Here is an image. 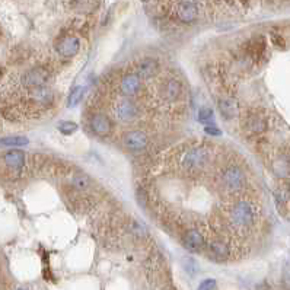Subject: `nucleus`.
Returning a JSON list of instances; mask_svg holds the SVG:
<instances>
[{
    "mask_svg": "<svg viewBox=\"0 0 290 290\" xmlns=\"http://www.w3.org/2000/svg\"><path fill=\"white\" fill-rule=\"evenodd\" d=\"M230 222L238 229H251L257 222V209L253 203L240 200L230 209Z\"/></svg>",
    "mask_w": 290,
    "mask_h": 290,
    "instance_id": "1",
    "label": "nucleus"
},
{
    "mask_svg": "<svg viewBox=\"0 0 290 290\" xmlns=\"http://www.w3.org/2000/svg\"><path fill=\"white\" fill-rule=\"evenodd\" d=\"M209 159H210V153L206 148L194 146L184 153L181 165H182L184 171H187L189 174H196L206 168Z\"/></svg>",
    "mask_w": 290,
    "mask_h": 290,
    "instance_id": "2",
    "label": "nucleus"
},
{
    "mask_svg": "<svg viewBox=\"0 0 290 290\" xmlns=\"http://www.w3.org/2000/svg\"><path fill=\"white\" fill-rule=\"evenodd\" d=\"M222 184L229 192H238L247 185V177L239 166H229L222 174Z\"/></svg>",
    "mask_w": 290,
    "mask_h": 290,
    "instance_id": "3",
    "label": "nucleus"
},
{
    "mask_svg": "<svg viewBox=\"0 0 290 290\" xmlns=\"http://www.w3.org/2000/svg\"><path fill=\"white\" fill-rule=\"evenodd\" d=\"M49 80H50V72L45 67H42V66L32 67V69H29L26 72L25 75L22 76V85L26 89H29V90L45 86Z\"/></svg>",
    "mask_w": 290,
    "mask_h": 290,
    "instance_id": "4",
    "label": "nucleus"
},
{
    "mask_svg": "<svg viewBox=\"0 0 290 290\" xmlns=\"http://www.w3.org/2000/svg\"><path fill=\"white\" fill-rule=\"evenodd\" d=\"M245 54L254 63L263 62L267 54V39L264 35H255L245 44Z\"/></svg>",
    "mask_w": 290,
    "mask_h": 290,
    "instance_id": "5",
    "label": "nucleus"
},
{
    "mask_svg": "<svg viewBox=\"0 0 290 290\" xmlns=\"http://www.w3.org/2000/svg\"><path fill=\"white\" fill-rule=\"evenodd\" d=\"M244 127L250 134L261 136L268 128V120L264 114L253 111V113L247 114V117L244 120Z\"/></svg>",
    "mask_w": 290,
    "mask_h": 290,
    "instance_id": "6",
    "label": "nucleus"
},
{
    "mask_svg": "<svg viewBox=\"0 0 290 290\" xmlns=\"http://www.w3.org/2000/svg\"><path fill=\"white\" fill-rule=\"evenodd\" d=\"M123 143L127 151L130 152H141L144 151L149 144V137L141 130H130L127 131L123 137Z\"/></svg>",
    "mask_w": 290,
    "mask_h": 290,
    "instance_id": "7",
    "label": "nucleus"
},
{
    "mask_svg": "<svg viewBox=\"0 0 290 290\" xmlns=\"http://www.w3.org/2000/svg\"><path fill=\"white\" fill-rule=\"evenodd\" d=\"M89 127H90V131L100 137L110 136L113 131L111 120L108 118V115L102 113H93L89 117Z\"/></svg>",
    "mask_w": 290,
    "mask_h": 290,
    "instance_id": "8",
    "label": "nucleus"
},
{
    "mask_svg": "<svg viewBox=\"0 0 290 290\" xmlns=\"http://www.w3.org/2000/svg\"><path fill=\"white\" fill-rule=\"evenodd\" d=\"M175 16L182 24H192L199 18V6L192 0H181L175 8Z\"/></svg>",
    "mask_w": 290,
    "mask_h": 290,
    "instance_id": "9",
    "label": "nucleus"
},
{
    "mask_svg": "<svg viewBox=\"0 0 290 290\" xmlns=\"http://www.w3.org/2000/svg\"><path fill=\"white\" fill-rule=\"evenodd\" d=\"M79 50H80V41L75 35H64V37L59 38L56 42L57 54L64 57V59L75 57Z\"/></svg>",
    "mask_w": 290,
    "mask_h": 290,
    "instance_id": "10",
    "label": "nucleus"
},
{
    "mask_svg": "<svg viewBox=\"0 0 290 290\" xmlns=\"http://www.w3.org/2000/svg\"><path fill=\"white\" fill-rule=\"evenodd\" d=\"M182 245L184 248L189 253H202L206 247V239L204 235L199 229H188L184 235H182Z\"/></svg>",
    "mask_w": 290,
    "mask_h": 290,
    "instance_id": "11",
    "label": "nucleus"
},
{
    "mask_svg": "<svg viewBox=\"0 0 290 290\" xmlns=\"http://www.w3.org/2000/svg\"><path fill=\"white\" fill-rule=\"evenodd\" d=\"M115 117L121 123H131L139 117V108L134 102L123 100L115 105Z\"/></svg>",
    "mask_w": 290,
    "mask_h": 290,
    "instance_id": "12",
    "label": "nucleus"
},
{
    "mask_svg": "<svg viewBox=\"0 0 290 290\" xmlns=\"http://www.w3.org/2000/svg\"><path fill=\"white\" fill-rule=\"evenodd\" d=\"M271 168H273L274 175L280 178V179L290 178V149L283 151L278 156H276Z\"/></svg>",
    "mask_w": 290,
    "mask_h": 290,
    "instance_id": "13",
    "label": "nucleus"
},
{
    "mask_svg": "<svg viewBox=\"0 0 290 290\" xmlns=\"http://www.w3.org/2000/svg\"><path fill=\"white\" fill-rule=\"evenodd\" d=\"M219 113L225 120H233L239 115V104L232 96H223L217 102Z\"/></svg>",
    "mask_w": 290,
    "mask_h": 290,
    "instance_id": "14",
    "label": "nucleus"
},
{
    "mask_svg": "<svg viewBox=\"0 0 290 290\" xmlns=\"http://www.w3.org/2000/svg\"><path fill=\"white\" fill-rule=\"evenodd\" d=\"M141 89V79L139 77V75L136 73H130V75H126L121 80V85H120V90L124 96H136Z\"/></svg>",
    "mask_w": 290,
    "mask_h": 290,
    "instance_id": "15",
    "label": "nucleus"
},
{
    "mask_svg": "<svg viewBox=\"0 0 290 290\" xmlns=\"http://www.w3.org/2000/svg\"><path fill=\"white\" fill-rule=\"evenodd\" d=\"M181 93H182V83L177 79H168L161 86V95H162L165 101H178Z\"/></svg>",
    "mask_w": 290,
    "mask_h": 290,
    "instance_id": "16",
    "label": "nucleus"
},
{
    "mask_svg": "<svg viewBox=\"0 0 290 290\" xmlns=\"http://www.w3.org/2000/svg\"><path fill=\"white\" fill-rule=\"evenodd\" d=\"M158 72H159V62L152 57L143 59L136 67V75H139L140 79H151L158 75Z\"/></svg>",
    "mask_w": 290,
    "mask_h": 290,
    "instance_id": "17",
    "label": "nucleus"
},
{
    "mask_svg": "<svg viewBox=\"0 0 290 290\" xmlns=\"http://www.w3.org/2000/svg\"><path fill=\"white\" fill-rule=\"evenodd\" d=\"M207 250H209V255L216 261H226L230 257V248L225 240H212Z\"/></svg>",
    "mask_w": 290,
    "mask_h": 290,
    "instance_id": "18",
    "label": "nucleus"
},
{
    "mask_svg": "<svg viewBox=\"0 0 290 290\" xmlns=\"http://www.w3.org/2000/svg\"><path fill=\"white\" fill-rule=\"evenodd\" d=\"M5 164L12 171H21L25 165V153L18 149L9 151L5 155Z\"/></svg>",
    "mask_w": 290,
    "mask_h": 290,
    "instance_id": "19",
    "label": "nucleus"
},
{
    "mask_svg": "<svg viewBox=\"0 0 290 290\" xmlns=\"http://www.w3.org/2000/svg\"><path fill=\"white\" fill-rule=\"evenodd\" d=\"M29 98H31V101L35 102L38 105L45 107V105H50L51 102H53L54 95H53V92L47 86H41V88L31 89Z\"/></svg>",
    "mask_w": 290,
    "mask_h": 290,
    "instance_id": "20",
    "label": "nucleus"
},
{
    "mask_svg": "<svg viewBox=\"0 0 290 290\" xmlns=\"http://www.w3.org/2000/svg\"><path fill=\"white\" fill-rule=\"evenodd\" d=\"M29 143V140L24 136H9V137H3L0 139V144L6 146V148H22Z\"/></svg>",
    "mask_w": 290,
    "mask_h": 290,
    "instance_id": "21",
    "label": "nucleus"
},
{
    "mask_svg": "<svg viewBox=\"0 0 290 290\" xmlns=\"http://www.w3.org/2000/svg\"><path fill=\"white\" fill-rule=\"evenodd\" d=\"M90 184H92L90 177L86 175V174H83V172H79V174H76L75 177L72 178V185H73L76 189H80V191L89 188Z\"/></svg>",
    "mask_w": 290,
    "mask_h": 290,
    "instance_id": "22",
    "label": "nucleus"
},
{
    "mask_svg": "<svg viewBox=\"0 0 290 290\" xmlns=\"http://www.w3.org/2000/svg\"><path fill=\"white\" fill-rule=\"evenodd\" d=\"M128 229L131 230V233L137 238H146L148 236V229L143 223H140L139 220H130Z\"/></svg>",
    "mask_w": 290,
    "mask_h": 290,
    "instance_id": "23",
    "label": "nucleus"
},
{
    "mask_svg": "<svg viewBox=\"0 0 290 290\" xmlns=\"http://www.w3.org/2000/svg\"><path fill=\"white\" fill-rule=\"evenodd\" d=\"M85 95V89L82 86H76V88L72 89L70 95H69V100H67V107H76L79 102L82 101Z\"/></svg>",
    "mask_w": 290,
    "mask_h": 290,
    "instance_id": "24",
    "label": "nucleus"
},
{
    "mask_svg": "<svg viewBox=\"0 0 290 290\" xmlns=\"http://www.w3.org/2000/svg\"><path fill=\"white\" fill-rule=\"evenodd\" d=\"M213 120H215V114L212 108H207V107H203L202 110L199 111V121L203 124H213Z\"/></svg>",
    "mask_w": 290,
    "mask_h": 290,
    "instance_id": "25",
    "label": "nucleus"
},
{
    "mask_svg": "<svg viewBox=\"0 0 290 290\" xmlns=\"http://www.w3.org/2000/svg\"><path fill=\"white\" fill-rule=\"evenodd\" d=\"M79 126L73 123V121H60L59 123V131L64 134V136H70L73 134L75 131H77Z\"/></svg>",
    "mask_w": 290,
    "mask_h": 290,
    "instance_id": "26",
    "label": "nucleus"
},
{
    "mask_svg": "<svg viewBox=\"0 0 290 290\" xmlns=\"http://www.w3.org/2000/svg\"><path fill=\"white\" fill-rule=\"evenodd\" d=\"M182 265H184V270L188 273L189 276H194L199 271V265H197V261L194 258H189V257L184 258L182 260Z\"/></svg>",
    "mask_w": 290,
    "mask_h": 290,
    "instance_id": "27",
    "label": "nucleus"
},
{
    "mask_svg": "<svg viewBox=\"0 0 290 290\" xmlns=\"http://www.w3.org/2000/svg\"><path fill=\"white\" fill-rule=\"evenodd\" d=\"M270 38H271V42L274 44V47H277V49H284L286 47V41H284V38L281 37L280 34H276V32H273L271 35H270Z\"/></svg>",
    "mask_w": 290,
    "mask_h": 290,
    "instance_id": "28",
    "label": "nucleus"
},
{
    "mask_svg": "<svg viewBox=\"0 0 290 290\" xmlns=\"http://www.w3.org/2000/svg\"><path fill=\"white\" fill-rule=\"evenodd\" d=\"M216 287H217L216 280H213V278H206L204 281L200 283V286H199V289L197 290H216Z\"/></svg>",
    "mask_w": 290,
    "mask_h": 290,
    "instance_id": "29",
    "label": "nucleus"
},
{
    "mask_svg": "<svg viewBox=\"0 0 290 290\" xmlns=\"http://www.w3.org/2000/svg\"><path fill=\"white\" fill-rule=\"evenodd\" d=\"M204 131H206V134H209V136H222V130L217 128L216 126H213V124L204 127Z\"/></svg>",
    "mask_w": 290,
    "mask_h": 290,
    "instance_id": "30",
    "label": "nucleus"
},
{
    "mask_svg": "<svg viewBox=\"0 0 290 290\" xmlns=\"http://www.w3.org/2000/svg\"><path fill=\"white\" fill-rule=\"evenodd\" d=\"M244 8H248L250 6V0H238Z\"/></svg>",
    "mask_w": 290,
    "mask_h": 290,
    "instance_id": "31",
    "label": "nucleus"
},
{
    "mask_svg": "<svg viewBox=\"0 0 290 290\" xmlns=\"http://www.w3.org/2000/svg\"><path fill=\"white\" fill-rule=\"evenodd\" d=\"M3 75H5V70H3V67H0V80H2Z\"/></svg>",
    "mask_w": 290,
    "mask_h": 290,
    "instance_id": "32",
    "label": "nucleus"
},
{
    "mask_svg": "<svg viewBox=\"0 0 290 290\" xmlns=\"http://www.w3.org/2000/svg\"><path fill=\"white\" fill-rule=\"evenodd\" d=\"M141 2H149V0H141Z\"/></svg>",
    "mask_w": 290,
    "mask_h": 290,
    "instance_id": "33",
    "label": "nucleus"
},
{
    "mask_svg": "<svg viewBox=\"0 0 290 290\" xmlns=\"http://www.w3.org/2000/svg\"><path fill=\"white\" fill-rule=\"evenodd\" d=\"M0 35H2V31H0Z\"/></svg>",
    "mask_w": 290,
    "mask_h": 290,
    "instance_id": "34",
    "label": "nucleus"
},
{
    "mask_svg": "<svg viewBox=\"0 0 290 290\" xmlns=\"http://www.w3.org/2000/svg\"><path fill=\"white\" fill-rule=\"evenodd\" d=\"M19 290H25V289H19Z\"/></svg>",
    "mask_w": 290,
    "mask_h": 290,
    "instance_id": "35",
    "label": "nucleus"
}]
</instances>
